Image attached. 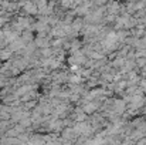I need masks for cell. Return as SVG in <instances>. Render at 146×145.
<instances>
[{"label":"cell","mask_w":146,"mask_h":145,"mask_svg":"<svg viewBox=\"0 0 146 145\" xmlns=\"http://www.w3.org/2000/svg\"><path fill=\"white\" fill-rule=\"evenodd\" d=\"M10 55H11V51H0V60H7V58H10Z\"/></svg>","instance_id":"obj_1"}]
</instances>
